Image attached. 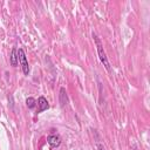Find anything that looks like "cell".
Masks as SVG:
<instances>
[{"instance_id": "6da1fadb", "label": "cell", "mask_w": 150, "mask_h": 150, "mask_svg": "<svg viewBox=\"0 0 150 150\" xmlns=\"http://www.w3.org/2000/svg\"><path fill=\"white\" fill-rule=\"evenodd\" d=\"M93 39L95 41V45H96V48H97V54H98V57H100V61L102 62V64L104 66V68L108 70V71H111V68H110V63L108 61V57H107V54L103 49V46L101 43V40L98 39V36L93 33Z\"/></svg>"}, {"instance_id": "7a4b0ae2", "label": "cell", "mask_w": 150, "mask_h": 150, "mask_svg": "<svg viewBox=\"0 0 150 150\" xmlns=\"http://www.w3.org/2000/svg\"><path fill=\"white\" fill-rule=\"evenodd\" d=\"M18 61H19L20 64H21L22 73H23L25 75H28V74H29V66H28V61H27L25 50H23L22 48H19V49H18Z\"/></svg>"}, {"instance_id": "3957f363", "label": "cell", "mask_w": 150, "mask_h": 150, "mask_svg": "<svg viewBox=\"0 0 150 150\" xmlns=\"http://www.w3.org/2000/svg\"><path fill=\"white\" fill-rule=\"evenodd\" d=\"M38 114H40V112H42V111H45V110H47L48 108H49V103H48V101H47V98L45 97V96H40L39 98H38Z\"/></svg>"}, {"instance_id": "277c9868", "label": "cell", "mask_w": 150, "mask_h": 150, "mask_svg": "<svg viewBox=\"0 0 150 150\" xmlns=\"http://www.w3.org/2000/svg\"><path fill=\"white\" fill-rule=\"evenodd\" d=\"M47 143L50 145V148H57L61 144V138L59 135L53 134V135H49L47 137Z\"/></svg>"}, {"instance_id": "5b68a950", "label": "cell", "mask_w": 150, "mask_h": 150, "mask_svg": "<svg viewBox=\"0 0 150 150\" xmlns=\"http://www.w3.org/2000/svg\"><path fill=\"white\" fill-rule=\"evenodd\" d=\"M9 62L13 67L18 66V49L16 48H12L11 50V56H9Z\"/></svg>"}, {"instance_id": "8992f818", "label": "cell", "mask_w": 150, "mask_h": 150, "mask_svg": "<svg viewBox=\"0 0 150 150\" xmlns=\"http://www.w3.org/2000/svg\"><path fill=\"white\" fill-rule=\"evenodd\" d=\"M67 102H68L67 93H66V89L62 87V88L60 89V103H61V105H62V107H64V105L67 104Z\"/></svg>"}, {"instance_id": "52a82bcc", "label": "cell", "mask_w": 150, "mask_h": 150, "mask_svg": "<svg viewBox=\"0 0 150 150\" xmlns=\"http://www.w3.org/2000/svg\"><path fill=\"white\" fill-rule=\"evenodd\" d=\"M26 104H27V107H28L29 109H33V108L35 107V104H36V101H35V98H33V97H27V98H26Z\"/></svg>"}, {"instance_id": "ba28073f", "label": "cell", "mask_w": 150, "mask_h": 150, "mask_svg": "<svg viewBox=\"0 0 150 150\" xmlns=\"http://www.w3.org/2000/svg\"><path fill=\"white\" fill-rule=\"evenodd\" d=\"M97 150H105V149H104V146H103L101 143H98V144H97Z\"/></svg>"}]
</instances>
